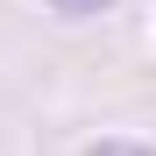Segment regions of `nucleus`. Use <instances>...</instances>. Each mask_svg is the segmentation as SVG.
I'll use <instances>...</instances> for the list:
<instances>
[{"label": "nucleus", "instance_id": "nucleus-1", "mask_svg": "<svg viewBox=\"0 0 156 156\" xmlns=\"http://www.w3.org/2000/svg\"><path fill=\"white\" fill-rule=\"evenodd\" d=\"M43 7H57V14H99V7H114V0H43Z\"/></svg>", "mask_w": 156, "mask_h": 156}]
</instances>
